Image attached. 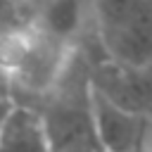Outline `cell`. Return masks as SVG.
I'll return each mask as SVG.
<instances>
[{
  "label": "cell",
  "mask_w": 152,
  "mask_h": 152,
  "mask_svg": "<svg viewBox=\"0 0 152 152\" xmlns=\"http://www.w3.org/2000/svg\"><path fill=\"white\" fill-rule=\"evenodd\" d=\"M12 107H14V100L10 97V93H7V90H2V88H0V128H2L5 119H7V114L12 112Z\"/></svg>",
  "instance_id": "obj_6"
},
{
  "label": "cell",
  "mask_w": 152,
  "mask_h": 152,
  "mask_svg": "<svg viewBox=\"0 0 152 152\" xmlns=\"http://www.w3.org/2000/svg\"><path fill=\"white\" fill-rule=\"evenodd\" d=\"M88 12V0H38L33 24L59 40L74 43Z\"/></svg>",
  "instance_id": "obj_5"
},
{
  "label": "cell",
  "mask_w": 152,
  "mask_h": 152,
  "mask_svg": "<svg viewBox=\"0 0 152 152\" xmlns=\"http://www.w3.org/2000/svg\"><path fill=\"white\" fill-rule=\"evenodd\" d=\"M109 62L152 69V0H88Z\"/></svg>",
  "instance_id": "obj_2"
},
{
  "label": "cell",
  "mask_w": 152,
  "mask_h": 152,
  "mask_svg": "<svg viewBox=\"0 0 152 152\" xmlns=\"http://www.w3.org/2000/svg\"><path fill=\"white\" fill-rule=\"evenodd\" d=\"M74 43L59 40L36 24L0 31V76L31 95L52 93L71 71Z\"/></svg>",
  "instance_id": "obj_1"
},
{
  "label": "cell",
  "mask_w": 152,
  "mask_h": 152,
  "mask_svg": "<svg viewBox=\"0 0 152 152\" xmlns=\"http://www.w3.org/2000/svg\"><path fill=\"white\" fill-rule=\"evenodd\" d=\"M7 2H10V0H0V7H2V5H7Z\"/></svg>",
  "instance_id": "obj_7"
},
{
  "label": "cell",
  "mask_w": 152,
  "mask_h": 152,
  "mask_svg": "<svg viewBox=\"0 0 152 152\" xmlns=\"http://www.w3.org/2000/svg\"><path fill=\"white\" fill-rule=\"evenodd\" d=\"M50 133L43 112L17 104L0 128V152H50Z\"/></svg>",
  "instance_id": "obj_4"
},
{
  "label": "cell",
  "mask_w": 152,
  "mask_h": 152,
  "mask_svg": "<svg viewBox=\"0 0 152 152\" xmlns=\"http://www.w3.org/2000/svg\"><path fill=\"white\" fill-rule=\"evenodd\" d=\"M88 112L90 128L100 152H135L147 142V119L133 112L88 81Z\"/></svg>",
  "instance_id": "obj_3"
}]
</instances>
